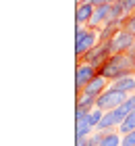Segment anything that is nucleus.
I'll use <instances>...</instances> for the list:
<instances>
[{"instance_id":"obj_1","label":"nucleus","mask_w":135,"mask_h":146,"mask_svg":"<svg viewBox=\"0 0 135 146\" xmlns=\"http://www.w3.org/2000/svg\"><path fill=\"white\" fill-rule=\"evenodd\" d=\"M98 73H102L108 79H119L123 75H131L135 73V56L129 52H119V54H110V58L98 69Z\"/></svg>"},{"instance_id":"obj_2","label":"nucleus","mask_w":135,"mask_h":146,"mask_svg":"<svg viewBox=\"0 0 135 146\" xmlns=\"http://www.w3.org/2000/svg\"><path fill=\"white\" fill-rule=\"evenodd\" d=\"M98 42H100L98 29H90L87 25H77V31H75V54H77V61L83 58Z\"/></svg>"},{"instance_id":"obj_3","label":"nucleus","mask_w":135,"mask_h":146,"mask_svg":"<svg viewBox=\"0 0 135 146\" xmlns=\"http://www.w3.org/2000/svg\"><path fill=\"white\" fill-rule=\"evenodd\" d=\"M129 92H125V90H117V88H108V90H104L102 94L98 96V100H96V107L98 109H102V111H112V109H117V107H121L123 102H127L129 100Z\"/></svg>"},{"instance_id":"obj_4","label":"nucleus","mask_w":135,"mask_h":146,"mask_svg":"<svg viewBox=\"0 0 135 146\" xmlns=\"http://www.w3.org/2000/svg\"><path fill=\"white\" fill-rule=\"evenodd\" d=\"M110 54H112L110 52V42H98L83 58H79V63H90V65H94V67L98 69L110 58Z\"/></svg>"},{"instance_id":"obj_5","label":"nucleus","mask_w":135,"mask_h":146,"mask_svg":"<svg viewBox=\"0 0 135 146\" xmlns=\"http://www.w3.org/2000/svg\"><path fill=\"white\" fill-rule=\"evenodd\" d=\"M135 46V36L131 31H127L125 27H121L117 34L110 40V52L112 54H119V52H129Z\"/></svg>"},{"instance_id":"obj_6","label":"nucleus","mask_w":135,"mask_h":146,"mask_svg":"<svg viewBox=\"0 0 135 146\" xmlns=\"http://www.w3.org/2000/svg\"><path fill=\"white\" fill-rule=\"evenodd\" d=\"M96 75H98V69L94 67V65H90V63H79L77 65V75H75V90H77V94H79V92H83V88Z\"/></svg>"},{"instance_id":"obj_7","label":"nucleus","mask_w":135,"mask_h":146,"mask_svg":"<svg viewBox=\"0 0 135 146\" xmlns=\"http://www.w3.org/2000/svg\"><path fill=\"white\" fill-rule=\"evenodd\" d=\"M110 11H112V4H98L94 9V15L90 19V23H87V27L90 29H102L108 23V19H110Z\"/></svg>"},{"instance_id":"obj_8","label":"nucleus","mask_w":135,"mask_h":146,"mask_svg":"<svg viewBox=\"0 0 135 146\" xmlns=\"http://www.w3.org/2000/svg\"><path fill=\"white\" fill-rule=\"evenodd\" d=\"M94 9H96V4H92L90 0H79L77 9H75V21H77V25H87V23H90V19L94 15Z\"/></svg>"},{"instance_id":"obj_9","label":"nucleus","mask_w":135,"mask_h":146,"mask_svg":"<svg viewBox=\"0 0 135 146\" xmlns=\"http://www.w3.org/2000/svg\"><path fill=\"white\" fill-rule=\"evenodd\" d=\"M106 86H108V77H104L102 73H98V75L83 88V92H87V94H92V96H100L106 90ZM79 94H81V92H79Z\"/></svg>"},{"instance_id":"obj_10","label":"nucleus","mask_w":135,"mask_h":146,"mask_svg":"<svg viewBox=\"0 0 135 146\" xmlns=\"http://www.w3.org/2000/svg\"><path fill=\"white\" fill-rule=\"evenodd\" d=\"M112 88L117 90H125V92H135V73H131V75H123L119 79H114L112 82Z\"/></svg>"},{"instance_id":"obj_11","label":"nucleus","mask_w":135,"mask_h":146,"mask_svg":"<svg viewBox=\"0 0 135 146\" xmlns=\"http://www.w3.org/2000/svg\"><path fill=\"white\" fill-rule=\"evenodd\" d=\"M94 129H96V127L90 123V119H87V117L77 119V125H75V136H77V138H87V136H92Z\"/></svg>"},{"instance_id":"obj_12","label":"nucleus","mask_w":135,"mask_h":146,"mask_svg":"<svg viewBox=\"0 0 135 146\" xmlns=\"http://www.w3.org/2000/svg\"><path fill=\"white\" fill-rule=\"evenodd\" d=\"M96 100H98V96H92V94H87V92L77 94V107H81V109H87V111L96 109Z\"/></svg>"},{"instance_id":"obj_13","label":"nucleus","mask_w":135,"mask_h":146,"mask_svg":"<svg viewBox=\"0 0 135 146\" xmlns=\"http://www.w3.org/2000/svg\"><path fill=\"white\" fill-rule=\"evenodd\" d=\"M123 134H117V131L112 129H106V136L102 138V142H100V146H121V142H123V138H121Z\"/></svg>"},{"instance_id":"obj_14","label":"nucleus","mask_w":135,"mask_h":146,"mask_svg":"<svg viewBox=\"0 0 135 146\" xmlns=\"http://www.w3.org/2000/svg\"><path fill=\"white\" fill-rule=\"evenodd\" d=\"M133 129H135V109L129 113V115H127L125 121L119 125V131H121L123 136H125V134H129V131H133Z\"/></svg>"},{"instance_id":"obj_15","label":"nucleus","mask_w":135,"mask_h":146,"mask_svg":"<svg viewBox=\"0 0 135 146\" xmlns=\"http://www.w3.org/2000/svg\"><path fill=\"white\" fill-rule=\"evenodd\" d=\"M123 27L135 36V13H131V15H127V17L123 19Z\"/></svg>"},{"instance_id":"obj_16","label":"nucleus","mask_w":135,"mask_h":146,"mask_svg":"<svg viewBox=\"0 0 135 146\" xmlns=\"http://www.w3.org/2000/svg\"><path fill=\"white\" fill-rule=\"evenodd\" d=\"M121 146H135V129L123 136V142H121Z\"/></svg>"},{"instance_id":"obj_17","label":"nucleus","mask_w":135,"mask_h":146,"mask_svg":"<svg viewBox=\"0 0 135 146\" xmlns=\"http://www.w3.org/2000/svg\"><path fill=\"white\" fill-rule=\"evenodd\" d=\"M123 4H125V17L135 13V0H123Z\"/></svg>"},{"instance_id":"obj_18","label":"nucleus","mask_w":135,"mask_h":146,"mask_svg":"<svg viewBox=\"0 0 135 146\" xmlns=\"http://www.w3.org/2000/svg\"><path fill=\"white\" fill-rule=\"evenodd\" d=\"M77 146H90V140L87 138H77Z\"/></svg>"}]
</instances>
